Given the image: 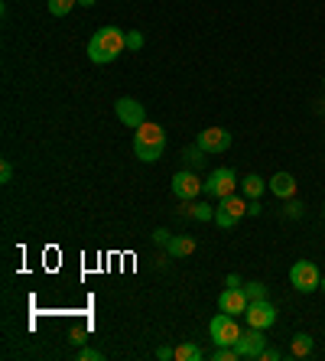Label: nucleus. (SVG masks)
I'll list each match as a JSON object with an SVG mask.
<instances>
[{
  "label": "nucleus",
  "instance_id": "1",
  "mask_svg": "<svg viewBox=\"0 0 325 361\" xmlns=\"http://www.w3.org/2000/svg\"><path fill=\"white\" fill-rule=\"evenodd\" d=\"M124 49H127V33H121L117 26H101L98 33L88 39V59L94 66H108Z\"/></svg>",
  "mask_w": 325,
  "mask_h": 361
},
{
  "label": "nucleus",
  "instance_id": "2",
  "mask_svg": "<svg viewBox=\"0 0 325 361\" xmlns=\"http://www.w3.org/2000/svg\"><path fill=\"white\" fill-rule=\"evenodd\" d=\"M163 147H166V134H163V127H159V124H147V121H143V124L137 127V134H134L137 160L157 163L159 157H163Z\"/></svg>",
  "mask_w": 325,
  "mask_h": 361
},
{
  "label": "nucleus",
  "instance_id": "3",
  "mask_svg": "<svg viewBox=\"0 0 325 361\" xmlns=\"http://www.w3.org/2000/svg\"><path fill=\"white\" fill-rule=\"evenodd\" d=\"M290 283L296 286L300 293H312V290L322 286V274H319V267L312 261H296L290 267Z\"/></svg>",
  "mask_w": 325,
  "mask_h": 361
},
{
  "label": "nucleus",
  "instance_id": "4",
  "mask_svg": "<svg viewBox=\"0 0 325 361\" xmlns=\"http://www.w3.org/2000/svg\"><path fill=\"white\" fill-rule=\"evenodd\" d=\"M244 215H247V202L238 199V195H225V199H221V205L215 209V225L228 231V228H234L238 221L244 219Z\"/></svg>",
  "mask_w": 325,
  "mask_h": 361
},
{
  "label": "nucleus",
  "instance_id": "5",
  "mask_svg": "<svg viewBox=\"0 0 325 361\" xmlns=\"http://www.w3.org/2000/svg\"><path fill=\"white\" fill-rule=\"evenodd\" d=\"M234 185H238V176H234V169L231 166H221L215 169L205 183H202V192L205 195H215V199H225V195L234 192Z\"/></svg>",
  "mask_w": 325,
  "mask_h": 361
},
{
  "label": "nucleus",
  "instance_id": "6",
  "mask_svg": "<svg viewBox=\"0 0 325 361\" xmlns=\"http://www.w3.org/2000/svg\"><path fill=\"white\" fill-rule=\"evenodd\" d=\"M209 336L215 345H234L238 338H241V326L234 322V316H228V312H221V316H215L209 326Z\"/></svg>",
  "mask_w": 325,
  "mask_h": 361
},
{
  "label": "nucleus",
  "instance_id": "7",
  "mask_svg": "<svg viewBox=\"0 0 325 361\" xmlns=\"http://www.w3.org/2000/svg\"><path fill=\"white\" fill-rule=\"evenodd\" d=\"M267 348V338H264V329H254L247 326L241 332V338L234 342V352H238V358H260V352Z\"/></svg>",
  "mask_w": 325,
  "mask_h": 361
},
{
  "label": "nucleus",
  "instance_id": "8",
  "mask_svg": "<svg viewBox=\"0 0 325 361\" xmlns=\"http://www.w3.org/2000/svg\"><path fill=\"white\" fill-rule=\"evenodd\" d=\"M244 319L254 329H270L276 322V310L270 300H250L247 310H244Z\"/></svg>",
  "mask_w": 325,
  "mask_h": 361
},
{
  "label": "nucleus",
  "instance_id": "9",
  "mask_svg": "<svg viewBox=\"0 0 325 361\" xmlns=\"http://www.w3.org/2000/svg\"><path fill=\"white\" fill-rule=\"evenodd\" d=\"M199 192H202V179L195 176V173L183 169V173H176V176H173V195H176V199L192 202Z\"/></svg>",
  "mask_w": 325,
  "mask_h": 361
},
{
  "label": "nucleus",
  "instance_id": "10",
  "mask_svg": "<svg viewBox=\"0 0 325 361\" xmlns=\"http://www.w3.org/2000/svg\"><path fill=\"white\" fill-rule=\"evenodd\" d=\"M205 153H225L231 147V134H228L225 127H209V130H202L199 140H195Z\"/></svg>",
  "mask_w": 325,
  "mask_h": 361
},
{
  "label": "nucleus",
  "instance_id": "11",
  "mask_svg": "<svg viewBox=\"0 0 325 361\" xmlns=\"http://www.w3.org/2000/svg\"><path fill=\"white\" fill-rule=\"evenodd\" d=\"M114 111H117V118H121V124H127V127H140L147 121V111H143V104L137 98H121L114 104Z\"/></svg>",
  "mask_w": 325,
  "mask_h": 361
},
{
  "label": "nucleus",
  "instance_id": "12",
  "mask_svg": "<svg viewBox=\"0 0 325 361\" xmlns=\"http://www.w3.org/2000/svg\"><path fill=\"white\" fill-rule=\"evenodd\" d=\"M247 293H244V286H228L225 293L218 296V306H221V312H228V316H241L244 310H247Z\"/></svg>",
  "mask_w": 325,
  "mask_h": 361
},
{
  "label": "nucleus",
  "instance_id": "13",
  "mask_svg": "<svg viewBox=\"0 0 325 361\" xmlns=\"http://www.w3.org/2000/svg\"><path fill=\"white\" fill-rule=\"evenodd\" d=\"M267 189L276 195V199H293V195H296V179H293L290 173H276V176L267 183Z\"/></svg>",
  "mask_w": 325,
  "mask_h": 361
},
{
  "label": "nucleus",
  "instance_id": "14",
  "mask_svg": "<svg viewBox=\"0 0 325 361\" xmlns=\"http://www.w3.org/2000/svg\"><path fill=\"white\" fill-rule=\"evenodd\" d=\"M290 352H293V358H309V355H312V336H309V332H300V336H293Z\"/></svg>",
  "mask_w": 325,
  "mask_h": 361
},
{
  "label": "nucleus",
  "instance_id": "15",
  "mask_svg": "<svg viewBox=\"0 0 325 361\" xmlns=\"http://www.w3.org/2000/svg\"><path fill=\"white\" fill-rule=\"evenodd\" d=\"M166 251L173 254V257H189V254L195 251V241H192V238H169Z\"/></svg>",
  "mask_w": 325,
  "mask_h": 361
},
{
  "label": "nucleus",
  "instance_id": "16",
  "mask_svg": "<svg viewBox=\"0 0 325 361\" xmlns=\"http://www.w3.org/2000/svg\"><path fill=\"white\" fill-rule=\"evenodd\" d=\"M264 189H267V183H264V179H260L257 173H250V176H244V179H241V192L247 195V199H257V195L264 192Z\"/></svg>",
  "mask_w": 325,
  "mask_h": 361
},
{
  "label": "nucleus",
  "instance_id": "17",
  "mask_svg": "<svg viewBox=\"0 0 325 361\" xmlns=\"http://www.w3.org/2000/svg\"><path fill=\"white\" fill-rule=\"evenodd\" d=\"M185 212H189L192 219L195 221H215V209H211V205H205V202H189V205H185Z\"/></svg>",
  "mask_w": 325,
  "mask_h": 361
},
{
  "label": "nucleus",
  "instance_id": "18",
  "mask_svg": "<svg viewBox=\"0 0 325 361\" xmlns=\"http://www.w3.org/2000/svg\"><path fill=\"white\" fill-rule=\"evenodd\" d=\"M205 355H202L199 345H192V342H183V345H176V361H202Z\"/></svg>",
  "mask_w": 325,
  "mask_h": 361
},
{
  "label": "nucleus",
  "instance_id": "19",
  "mask_svg": "<svg viewBox=\"0 0 325 361\" xmlns=\"http://www.w3.org/2000/svg\"><path fill=\"white\" fill-rule=\"evenodd\" d=\"M75 4L78 0H46V10H49L52 17H66V13H72Z\"/></svg>",
  "mask_w": 325,
  "mask_h": 361
},
{
  "label": "nucleus",
  "instance_id": "20",
  "mask_svg": "<svg viewBox=\"0 0 325 361\" xmlns=\"http://www.w3.org/2000/svg\"><path fill=\"white\" fill-rule=\"evenodd\" d=\"M244 293H247V300H267V286L264 283H244Z\"/></svg>",
  "mask_w": 325,
  "mask_h": 361
},
{
  "label": "nucleus",
  "instance_id": "21",
  "mask_svg": "<svg viewBox=\"0 0 325 361\" xmlns=\"http://www.w3.org/2000/svg\"><path fill=\"white\" fill-rule=\"evenodd\" d=\"M127 49H143V33H127Z\"/></svg>",
  "mask_w": 325,
  "mask_h": 361
},
{
  "label": "nucleus",
  "instance_id": "22",
  "mask_svg": "<svg viewBox=\"0 0 325 361\" xmlns=\"http://www.w3.org/2000/svg\"><path fill=\"white\" fill-rule=\"evenodd\" d=\"M157 358H159V361H176V348L163 345V348H157Z\"/></svg>",
  "mask_w": 325,
  "mask_h": 361
},
{
  "label": "nucleus",
  "instance_id": "23",
  "mask_svg": "<svg viewBox=\"0 0 325 361\" xmlns=\"http://www.w3.org/2000/svg\"><path fill=\"white\" fill-rule=\"evenodd\" d=\"M78 358H82V361H101V352H98V348H82V352H78Z\"/></svg>",
  "mask_w": 325,
  "mask_h": 361
},
{
  "label": "nucleus",
  "instance_id": "24",
  "mask_svg": "<svg viewBox=\"0 0 325 361\" xmlns=\"http://www.w3.org/2000/svg\"><path fill=\"white\" fill-rule=\"evenodd\" d=\"M10 176H13V166H10V160L0 163V183H10Z\"/></svg>",
  "mask_w": 325,
  "mask_h": 361
},
{
  "label": "nucleus",
  "instance_id": "25",
  "mask_svg": "<svg viewBox=\"0 0 325 361\" xmlns=\"http://www.w3.org/2000/svg\"><path fill=\"white\" fill-rule=\"evenodd\" d=\"M68 342L82 348V345H85V332H82V329H72V332H68Z\"/></svg>",
  "mask_w": 325,
  "mask_h": 361
},
{
  "label": "nucleus",
  "instance_id": "26",
  "mask_svg": "<svg viewBox=\"0 0 325 361\" xmlns=\"http://www.w3.org/2000/svg\"><path fill=\"white\" fill-rule=\"evenodd\" d=\"M280 358V348H264V352H260V361H276Z\"/></svg>",
  "mask_w": 325,
  "mask_h": 361
},
{
  "label": "nucleus",
  "instance_id": "27",
  "mask_svg": "<svg viewBox=\"0 0 325 361\" xmlns=\"http://www.w3.org/2000/svg\"><path fill=\"white\" fill-rule=\"evenodd\" d=\"M300 212H302V205L290 199V205H286V215H290V219H300Z\"/></svg>",
  "mask_w": 325,
  "mask_h": 361
},
{
  "label": "nucleus",
  "instance_id": "28",
  "mask_svg": "<svg viewBox=\"0 0 325 361\" xmlns=\"http://www.w3.org/2000/svg\"><path fill=\"white\" fill-rule=\"evenodd\" d=\"M260 212H264V205H260L257 199H250V202H247V215H254V219H257Z\"/></svg>",
  "mask_w": 325,
  "mask_h": 361
},
{
  "label": "nucleus",
  "instance_id": "29",
  "mask_svg": "<svg viewBox=\"0 0 325 361\" xmlns=\"http://www.w3.org/2000/svg\"><path fill=\"white\" fill-rule=\"evenodd\" d=\"M153 238H157L159 244H169V231H166V228H157V235H153Z\"/></svg>",
  "mask_w": 325,
  "mask_h": 361
},
{
  "label": "nucleus",
  "instance_id": "30",
  "mask_svg": "<svg viewBox=\"0 0 325 361\" xmlns=\"http://www.w3.org/2000/svg\"><path fill=\"white\" fill-rule=\"evenodd\" d=\"M225 286H241V277H238V274H228Z\"/></svg>",
  "mask_w": 325,
  "mask_h": 361
},
{
  "label": "nucleus",
  "instance_id": "31",
  "mask_svg": "<svg viewBox=\"0 0 325 361\" xmlns=\"http://www.w3.org/2000/svg\"><path fill=\"white\" fill-rule=\"evenodd\" d=\"M78 4H82V7H94V0H78Z\"/></svg>",
  "mask_w": 325,
  "mask_h": 361
},
{
  "label": "nucleus",
  "instance_id": "32",
  "mask_svg": "<svg viewBox=\"0 0 325 361\" xmlns=\"http://www.w3.org/2000/svg\"><path fill=\"white\" fill-rule=\"evenodd\" d=\"M319 290H325V277H322V286H319Z\"/></svg>",
  "mask_w": 325,
  "mask_h": 361
},
{
  "label": "nucleus",
  "instance_id": "33",
  "mask_svg": "<svg viewBox=\"0 0 325 361\" xmlns=\"http://www.w3.org/2000/svg\"><path fill=\"white\" fill-rule=\"evenodd\" d=\"M322 85H325V82H322Z\"/></svg>",
  "mask_w": 325,
  "mask_h": 361
}]
</instances>
